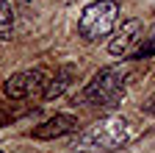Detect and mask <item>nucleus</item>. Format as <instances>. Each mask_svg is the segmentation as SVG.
<instances>
[{
	"label": "nucleus",
	"instance_id": "f257e3e1",
	"mask_svg": "<svg viewBox=\"0 0 155 153\" xmlns=\"http://www.w3.org/2000/svg\"><path fill=\"white\" fill-rule=\"evenodd\" d=\"M130 67L127 64H111V67H103L94 78L83 86L81 92V103L86 106H116L125 92V78H127Z\"/></svg>",
	"mask_w": 155,
	"mask_h": 153
},
{
	"label": "nucleus",
	"instance_id": "f03ea898",
	"mask_svg": "<svg viewBox=\"0 0 155 153\" xmlns=\"http://www.w3.org/2000/svg\"><path fill=\"white\" fill-rule=\"evenodd\" d=\"M130 139V123L125 117H103L83 134H78L75 145H89L94 150H116Z\"/></svg>",
	"mask_w": 155,
	"mask_h": 153
},
{
	"label": "nucleus",
	"instance_id": "7ed1b4c3",
	"mask_svg": "<svg viewBox=\"0 0 155 153\" xmlns=\"http://www.w3.org/2000/svg\"><path fill=\"white\" fill-rule=\"evenodd\" d=\"M116 20H119V3L116 0H97L83 9L81 20H78V31L86 42H97L114 31Z\"/></svg>",
	"mask_w": 155,
	"mask_h": 153
},
{
	"label": "nucleus",
	"instance_id": "20e7f679",
	"mask_svg": "<svg viewBox=\"0 0 155 153\" xmlns=\"http://www.w3.org/2000/svg\"><path fill=\"white\" fill-rule=\"evenodd\" d=\"M50 84V75L45 70H22V72H14L11 78L6 81L3 92L8 95L11 100H25V98H33V95H45Z\"/></svg>",
	"mask_w": 155,
	"mask_h": 153
},
{
	"label": "nucleus",
	"instance_id": "39448f33",
	"mask_svg": "<svg viewBox=\"0 0 155 153\" xmlns=\"http://www.w3.org/2000/svg\"><path fill=\"white\" fill-rule=\"evenodd\" d=\"M141 33H144L141 20H125V23H122V28L116 31V36L108 42V50H111L114 56H125L136 42L141 39Z\"/></svg>",
	"mask_w": 155,
	"mask_h": 153
},
{
	"label": "nucleus",
	"instance_id": "423d86ee",
	"mask_svg": "<svg viewBox=\"0 0 155 153\" xmlns=\"http://www.w3.org/2000/svg\"><path fill=\"white\" fill-rule=\"evenodd\" d=\"M75 128H78V117H72V114H55V117H50L42 125L33 128V137L36 139H58L64 134H72Z\"/></svg>",
	"mask_w": 155,
	"mask_h": 153
},
{
	"label": "nucleus",
	"instance_id": "0eeeda50",
	"mask_svg": "<svg viewBox=\"0 0 155 153\" xmlns=\"http://www.w3.org/2000/svg\"><path fill=\"white\" fill-rule=\"evenodd\" d=\"M72 78H75V67H61V70H58V75L47 84V89H45L42 98H45V100H55V98H61L64 89L72 84Z\"/></svg>",
	"mask_w": 155,
	"mask_h": 153
},
{
	"label": "nucleus",
	"instance_id": "6e6552de",
	"mask_svg": "<svg viewBox=\"0 0 155 153\" xmlns=\"http://www.w3.org/2000/svg\"><path fill=\"white\" fill-rule=\"evenodd\" d=\"M14 33V6L11 0H0V42H8Z\"/></svg>",
	"mask_w": 155,
	"mask_h": 153
},
{
	"label": "nucleus",
	"instance_id": "1a4fd4ad",
	"mask_svg": "<svg viewBox=\"0 0 155 153\" xmlns=\"http://www.w3.org/2000/svg\"><path fill=\"white\" fill-rule=\"evenodd\" d=\"M152 56H155V31L147 36V39L139 45V47H136L133 50V59L136 61H144V59H152Z\"/></svg>",
	"mask_w": 155,
	"mask_h": 153
},
{
	"label": "nucleus",
	"instance_id": "9d476101",
	"mask_svg": "<svg viewBox=\"0 0 155 153\" xmlns=\"http://www.w3.org/2000/svg\"><path fill=\"white\" fill-rule=\"evenodd\" d=\"M147 111H152V114H155V100H152V103L147 106Z\"/></svg>",
	"mask_w": 155,
	"mask_h": 153
},
{
	"label": "nucleus",
	"instance_id": "9b49d317",
	"mask_svg": "<svg viewBox=\"0 0 155 153\" xmlns=\"http://www.w3.org/2000/svg\"><path fill=\"white\" fill-rule=\"evenodd\" d=\"M0 153H3V150H0Z\"/></svg>",
	"mask_w": 155,
	"mask_h": 153
}]
</instances>
